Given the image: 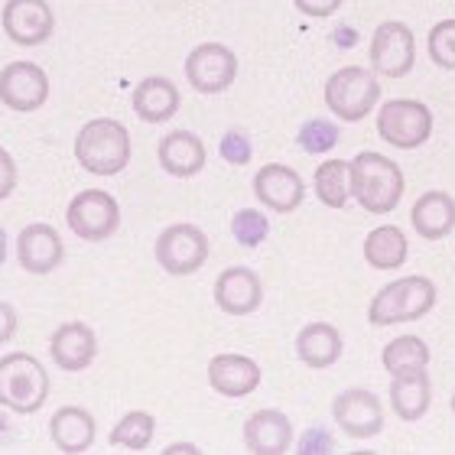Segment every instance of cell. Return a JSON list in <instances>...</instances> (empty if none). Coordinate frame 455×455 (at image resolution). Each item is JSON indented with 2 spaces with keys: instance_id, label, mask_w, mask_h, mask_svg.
I'll return each instance as SVG.
<instances>
[{
  "instance_id": "1",
  "label": "cell",
  "mask_w": 455,
  "mask_h": 455,
  "mask_svg": "<svg viewBox=\"0 0 455 455\" xmlns=\"http://www.w3.org/2000/svg\"><path fill=\"white\" fill-rule=\"evenodd\" d=\"M403 170L384 153L364 150L351 160V199L371 215H390L403 199Z\"/></svg>"
},
{
  "instance_id": "2",
  "label": "cell",
  "mask_w": 455,
  "mask_h": 455,
  "mask_svg": "<svg viewBox=\"0 0 455 455\" xmlns=\"http://www.w3.org/2000/svg\"><path fill=\"white\" fill-rule=\"evenodd\" d=\"M76 160L92 176H117L131 163V131L114 117L82 124L76 137Z\"/></svg>"
},
{
  "instance_id": "3",
  "label": "cell",
  "mask_w": 455,
  "mask_h": 455,
  "mask_svg": "<svg viewBox=\"0 0 455 455\" xmlns=\"http://www.w3.org/2000/svg\"><path fill=\"white\" fill-rule=\"evenodd\" d=\"M49 371L27 351H10L0 358V407L20 417L39 413L49 400Z\"/></svg>"
},
{
  "instance_id": "4",
  "label": "cell",
  "mask_w": 455,
  "mask_h": 455,
  "mask_svg": "<svg viewBox=\"0 0 455 455\" xmlns=\"http://www.w3.org/2000/svg\"><path fill=\"white\" fill-rule=\"evenodd\" d=\"M436 306V283L429 276L410 274L387 283L380 293H374L368 306L371 325H397V323H417Z\"/></svg>"
},
{
  "instance_id": "5",
  "label": "cell",
  "mask_w": 455,
  "mask_h": 455,
  "mask_svg": "<svg viewBox=\"0 0 455 455\" xmlns=\"http://www.w3.org/2000/svg\"><path fill=\"white\" fill-rule=\"evenodd\" d=\"M325 108L345 124L364 121L374 105L380 101V85L374 78V68L364 66H341L339 72L329 76L323 88Z\"/></svg>"
},
{
  "instance_id": "6",
  "label": "cell",
  "mask_w": 455,
  "mask_h": 455,
  "mask_svg": "<svg viewBox=\"0 0 455 455\" xmlns=\"http://www.w3.org/2000/svg\"><path fill=\"white\" fill-rule=\"evenodd\" d=\"M378 137L397 150H417L433 137V111L417 98H394L378 111Z\"/></svg>"
},
{
  "instance_id": "7",
  "label": "cell",
  "mask_w": 455,
  "mask_h": 455,
  "mask_svg": "<svg viewBox=\"0 0 455 455\" xmlns=\"http://www.w3.org/2000/svg\"><path fill=\"white\" fill-rule=\"evenodd\" d=\"M209 235L199 225H189V221L170 225L156 237V247H153L156 264L170 276H189L196 270H202L205 260H209Z\"/></svg>"
},
{
  "instance_id": "8",
  "label": "cell",
  "mask_w": 455,
  "mask_h": 455,
  "mask_svg": "<svg viewBox=\"0 0 455 455\" xmlns=\"http://www.w3.org/2000/svg\"><path fill=\"white\" fill-rule=\"evenodd\" d=\"M66 221L78 241H108L121 228V205L105 189H82L68 202Z\"/></svg>"
},
{
  "instance_id": "9",
  "label": "cell",
  "mask_w": 455,
  "mask_h": 455,
  "mask_svg": "<svg viewBox=\"0 0 455 455\" xmlns=\"http://www.w3.org/2000/svg\"><path fill=\"white\" fill-rule=\"evenodd\" d=\"M417 66V36L407 23L400 20H384L374 27L371 36V68L374 76L403 78Z\"/></svg>"
},
{
  "instance_id": "10",
  "label": "cell",
  "mask_w": 455,
  "mask_h": 455,
  "mask_svg": "<svg viewBox=\"0 0 455 455\" xmlns=\"http://www.w3.org/2000/svg\"><path fill=\"white\" fill-rule=\"evenodd\" d=\"M237 78V56L225 43H199L186 56V82L199 95H221L235 85Z\"/></svg>"
},
{
  "instance_id": "11",
  "label": "cell",
  "mask_w": 455,
  "mask_h": 455,
  "mask_svg": "<svg viewBox=\"0 0 455 455\" xmlns=\"http://www.w3.org/2000/svg\"><path fill=\"white\" fill-rule=\"evenodd\" d=\"M49 101L46 68L27 59H13L0 68V105L17 114H33Z\"/></svg>"
},
{
  "instance_id": "12",
  "label": "cell",
  "mask_w": 455,
  "mask_h": 455,
  "mask_svg": "<svg viewBox=\"0 0 455 455\" xmlns=\"http://www.w3.org/2000/svg\"><path fill=\"white\" fill-rule=\"evenodd\" d=\"M0 27L17 46H43L56 33V13L49 0H7L0 10Z\"/></svg>"
},
{
  "instance_id": "13",
  "label": "cell",
  "mask_w": 455,
  "mask_h": 455,
  "mask_svg": "<svg viewBox=\"0 0 455 455\" xmlns=\"http://www.w3.org/2000/svg\"><path fill=\"white\" fill-rule=\"evenodd\" d=\"M332 417L348 439H374L384 429V407L364 387L341 390L332 400Z\"/></svg>"
},
{
  "instance_id": "14",
  "label": "cell",
  "mask_w": 455,
  "mask_h": 455,
  "mask_svg": "<svg viewBox=\"0 0 455 455\" xmlns=\"http://www.w3.org/2000/svg\"><path fill=\"white\" fill-rule=\"evenodd\" d=\"M17 260L20 267L33 276H46L66 260V244L52 225L46 221H33L17 235Z\"/></svg>"
},
{
  "instance_id": "15",
  "label": "cell",
  "mask_w": 455,
  "mask_h": 455,
  "mask_svg": "<svg viewBox=\"0 0 455 455\" xmlns=\"http://www.w3.org/2000/svg\"><path fill=\"white\" fill-rule=\"evenodd\" d=\"M254 196L264 209L276 212V215H290L303 205L306 186L303 176L283 163H267L254 176Z\"/></svg>"
},
{
  "instance_id": "16",
  "label": "cell",
  "mask_w": 455,
  "mask_h": 455,
  "mask_svg": "<svg viewBox=\"0 0 455 455\" xmlns=\"http://www.w3.org/2000/svg\"><path fill=\"white\" fill-rule=\"evenodd\" d=\"M49 355L56 361V368H62V371H72V374L88 371L98 358L95 329L85 323H78V319L62 323L56 332H52V339H49Z\"/></svg>"
},
{
  "instance_id": "17",
  "label": "cell",
  "mask_w": 455,
  "mask_h": 455,
  "mask_svg": "<svg viewBox=\"0 0 455 455\" xmlns=\"http://www.w3.org/2000/svg\"><path fill=\"white\" fill-rule=\"evenodd\" d=\"M264 303V283L251 267H228L215 280V306L228 315H251Z\"/></svg>"
},
{
  "instance_id": "18",
  "label": "cell",
  "mask_w": 455,
  "mask_h": 455,
  "mask_svg": "<svg viewBox=\"0 0 455 455\" xmlns=\"http://www.w3.org/2000/svg\"><path fill=\"white\" fill-rule=\"evenodd\" d=\"M244 446L254 455H283L293 446V423L283 410H257L244 419Z\"/></svg>"
},
{
  "instance_id": "19",
  "label": "cell",
  "mask_w": 455,
  "mask_h": 455,
  "mask_svg": "<svg viewBox=\"0 0 455 455\" xmlns=\"http://www.w3.org/2000/svg\"><path fill=\"white\" fill-rule=\"evenodd\" d=\"M156 160L170 176L176 180H192L205 170V160H209V150L202 143L199 133L192 131H170L166 137H160L156 143Z\"/></svg>"
},
{
  "instance_id": "20",
  "label": "cell",
  "mask_w": 455,
  "mask_h": 455,
  "mask_svg": "<svg viewBox=\"0 0 455 455\" xmlns=\"http://www.w3.org/2000/svg\"><path fill=\"white\" fill-rule=\"evenodd\" d=\"M260 364L247 355H215L209 361V387L221 397H247L260 387Z\"/></svg>"
},
{
  "instance_id": "21",
  "label": "cell",
  "mask_w": 455,
  "mask_h": 455,
  "mask_svg": "<svg viewBox=\"0 0 455 455\" xmlns=\"http://www.w3.org/2000/svg\"><path fill=\"white\" fill-rule=\"evenodd\" d=\"M131 105L143 124H166L180 111L182 95L166 76H147L133 85Z\"/></svg>"
},
{
  "instance_id": "22",
  "label": "cell",
  "mask_w": 455,
  "mask_h": 455,
  "mask_svg": "<svg viewBox=\"0 0 455 455\" xmlns=\"http://www.w3.org/2000/svg\"><path fill=\"white\" fill-rule=\"evenodd\" d=\"M98 427L95 417L85 407H59L49 419V439L59 452L66 455H82L95 446Z\"/></svg>"
},
{
  "instance_id": "23",
  "label": "cell",
  "mask_w": 455,
  "mask_h": 455,
  "mask_svg": "<svg viewBox=\"0 0 455 455\" xmlns=\"http://www.w3.org/2000/svg\"><path fill=\"white\" fill-rule=\"evenodd\" d=\"M410 221H413V231H417L423 241H443V237L452 235V228H455V199L443 189L423 192V196L413 202Z\"/></svg>"
},
{
  "instance_id": "24",
  "label": "cell",
  "mask_w": 455,
  "mask_h": 455,
  "mask_svg": "<svg viewBox=\"0 0 455 455\" xmlns=\"http://www.w3.org/2000/svg\"><path fill=\"white\" fill-rule=\"evenodd\" d=\"M341 351H345V341L332 323H309L296 335V358L313 371L332 368L341 358Z\"/></svg>"
},
{
  "instance_id": "25",
  "label": "cell",
  "mask_w": 455,
  "mask_h": 455,
  "mask_svg": "<svg viewBox=\"0 0 455 455\" xmlns=\"http://www.w3.org/2000/svg\"><path fill=\"white\" fill-rule=\"evenodd\" d=\"M390 407L403 423H417L427 417V410L433 407V384L427 371L390 378Z\"/></svg>"
},
{
  "instance_id": "26",
  "label": "cell",
  "mask_w": 455,
  "mask_h": 455,
  "mask_svg": "<svg viewBox=\"0 0 455 455\" xmlns=\"http://www.w3.org/2000/svg\"><path fill=\"white\" fill-rule=\"evenodd\" d=\"M410 254V241L397 225H380L364 237V260L374 270H397Z\"/></svg>"
},
{
  "instance_id": "27",
  "label": "cell",
  "mask_w": 455,
  "mask_h": 455,
  "mask_svg": "<svg viewBox=\"0 0 455 455\" xmlns=\"http://www.w3.org/2000/svg\"><path fill=\"white\" fill-rule=\"evenodd\" d=\"M380 364L390 378L397 374H417V371L429 368V348L427 341L417 339V335H400V339L387 341L384 351H380Z\"/></svg>"
},
{
  "instance_id": "28",
  "label": "cell",
  "mask_w": 455,
  "mask_h": 455,
  "mask_svg": "<svg viewBox=\"0 0 455 455\" xmlns=\"http://www.w3.org/2000/svg\"><path fill=\"white\" fill-rule=\"evenodd\" d=\"M313 189L325 209H345L351 199V163L329 160L313 176Z\"/></svg>"
},
{
  "instance_id": "29",
  "label": "cell",
  "mask_w": 455,
  "mask_h": 455,
  "mask_svg": "<svg viewBox=\"0 0 455 455\" xmlns=\"http://www.w3.org/2000/svg\"><path fill=\"white\" fill-rule=\"evenodd\" d=\"M153 436H156V419H153V413H147V410H131V413H124V417L114 423L108 443L117 449L143 452V449H150Z\"/></svg>"
},
{
  "instance_id": "30",
  "label": "cell",
  "mask_w": 455,
  "mask_h": 455,
  "mask_svg": "<svg viewBox=\"0 0 455 455\" xmlns=\"http://www.w3.org/2000/svg\"><path fill=\"white\" fill-rule=\"evenodd\" d=\"M339 137H341V131L335 121H329V117H309V121L299 127V133H296V143H299L306 153L323 156V153L335 150Z\"/></svg>"
},
{
  "instance_id": "31",
  "label": "cell",
  "mask_w": 455,
  "mask_h": 455,
  "mask_svg": "<svg viewBox=\"0 0 455 455\" xmlns=\"http://www.w3.org/2000/svg\"><path fill=\"white\" fill-rule=\"evenodd\" d=\"M231 235L241 247H260L270 235V219L257 209H241L231 219Z\"/></svg>"
},
{
  "instance_id": "32",
  "label": "cell",
  "mask_w": 455,
  "mask_h": 455,
  "mask_svg": "<svg viewBox=\"0 0 455 455\" xmlns=\"http://www.w3.org/2000/svg\"><path fill=\"white\" fill-rule=\"evenodd\" d=\"M427 52L439 68L452 72L455 68V20H439L436 27L429 29Z\"/></svg>"
},
{
  "instance_id": "33",
  "label": "cell",
  "mask_w": 455,
  "mask_h": 455,
  "mask_svg": "<svg viewBox=\"0 0 455 455\" xmlns=\"http://www.w3.org/2000/svg\"><path fill=\"white\" fill-rule=\"evenodd\" d=\"M219 153L221 160L231 163V166H247L251 156H254V147H251V137L241 131H228L219 143Z\"/></svg>"
},
{
  "instance_id": "34",
  "label": "cell",
  "mask_w": 455,
  "mask_h": 455,
  "mask_svg": "<svg viewBox=\"0 0 455 455\" xmlns=\"http://www.w3.org/2000/svg\"><path fill=\"white\" fill-rule=\"evenodd\" d=\"M332 449H335L332 433L323 427L306 429L303 436H299V443H296V452H303V455H325V452H332Z\"/></svg>"
},
{
  "instance_id": "35",
  "label": "cell",
  "mask_w": 455,
  "mask_h": 455,
  "mask_svg": "<svg viewBox=\"0 0 455 455\" xmlns=\"http://www.w3.org/2000/svg\"><path fill=\"white\" fill-rule=\"evenodd\" d=\"M13 189H17V163L7 147H0V202L10 199Z\"/></svg>"
},
{
  "instance_id": "36",
  "label": "cell",
  "mask_w": 455,
  "mask_h": 455,
  "mask_svg": "<svg viewBox=\"0 0 455 455\" xmlns=\"http://www.w3.org/2000/svg\"><path fill=\"white\" fill-rule=\"evenodd\" d=\"M293 7L299 10V13H306V17H332L335 10L341 7V0H293Z\"/></svg>"
},
{
  "instance_id": "37",
  "label": "cell",
  "mask_w": 455,
  "mask_h": 455,
  "mask_svg": "<svg viewBox=\"0 0 455 455\" xmlns=\"http://www.w3.org/2000/svg\"><path fill=\"white\" fill-rule=\"evenodd\" d=\"M17 329H20L17 309L0 299V345H7V341L13 339V335H17Z\"/></svg>"
},
{
  "instance_id": "38",
  "label": "cell",
  "mask_w": 455,
  "mask_h": 455,
  "mask_svg": "<svg viewBox=\"0 0 455 455\" xmlns=\"http://www.w3.org/2000/svg\"><path fill=\"white\" fill-rule=\"evenodd\" d=\"M180 452H186V455H199V449L192 446V443H176V446L166 449V455H180Z\"/></svg>"
},
{
  "instance_id": "39",
  "label": "cell",
  "mask_w": 455,
  "mask_h": 455,
  "mask_svg": "<svg viewBox=\"0 0 455 455\" xmlns=\"http://www.w3.org/2000/svg\"><path fill=\"white\" fill-rule=\"evenodd\" d=\"M4 260H7V231L0 228V267H4Z\"/></svg>"
},
{
  "instance_id": "40",
  "label": "cell",
  "mask_w": 455,
  "mask_h": 455,
  "mask_svg": "<svg viewBox=\"0 0 455 455\" xmlns=\"http://www.w3.org/2000/svg\"><path fill=\"white\" fill-rule=\"evenodd\" d=\"M452 413H455V394H452Z\"/></svg>"
}]
</instances>
